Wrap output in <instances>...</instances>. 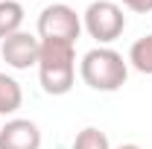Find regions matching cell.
Returning a JSON list of instances; mask_svg holds the SVG:
<instances>
[{"mask_svg": "<svg viewBox=\"0 0 152 149\" xmlns=\"http://www.w3.org/2000/svg\"><path fill=\"white\" fill-rule=\"evenodd\" d=\"M126 9H132V12H137V15H146V12H152V0H120Z\"/></svg>", "mask_w": 152, "mask_h": 149, "instance_id": "obj_11", "label": "cell"}, {"mask_svg": "<svg viewBox=\"0 0 152 149\" xmlns=\"http://www.w3.org/2000/svg\"><path fill=\"white\" fill-rule=\"evenodd\" d=\"M23 26V6L20 0H0V41L20 32Z\"/></svg>", "mask_w": 152, "mask_h": 149, "instance_id": "obj_7", "label": "cell"}, {"mask_svg": "<svg viewBox=\"0 0 152 149\" xmlns=\"http://www.w3.org/2000/svg\"><path fill=\"white\" fill-rule=\"evenodd\" d=\"M79 73H82V82L91 91L111 93V91H120L126 85V79H129V61L117 50H111V47H94V50H88L82 56Z\"/></svg>", "mask_w": 152, "mask_h": 149, "instance_id": "obj_2", "label": "cell"}, {"mask_svg": "<svg viewBox=\"0 0 152 149\" xmlns=\"http://www.w3.org/2000/svg\"><path fill=\"white\" fill-rule=\"evenodd\" d=\"M129 64H132L137 73L152 76V32L143 38H137L129 50Z\"/></svg>", "mask_w": 152, "mask_h": 149, "instance_id": "obj_9", "label": "cell"}, {"mask_svg": "<svg viewBox=\"0 0 152 149\" xmlns=\"http://www.w3.org/2000/svg\"><path fill=\"white\" fill-rule=\"evenodd\" d=\"M20 105H23V91H20L18 79L0 73V114L3 117L6 114H15Z\"/></svg>", "mask_w": 152, "mask_h": 149, "instance_id": "obj_8", "label": "cell"}, {"mask_svg": "<svg viewBox=\"0 0 152 149\" xmlns=\"http://www.w3.org/2000/svg\"><path fill=\"white\" fill-rule=\"evenodd\" d=\"M73 149H111V143H108L105 131H99L96 126H88V129H82L76 134Z\"/></svg>", "mask_w": 152, "mask_h": 149, "instance_id": "obj_10", "label": "cell"}, {"mask_svg": "<svg viewBox=\"0 0 152 149\" xmlns=\"http://www.w3.org/2000/svg\"><path fill=\"white\" fill-rule=\"evenodd\" d=\"M0 56L9 67L15 70H29L32 64H38V56H41V38L32 35V32H15L6 41H0Z\"/></svg>", "mask_w": 152, "mask_h": 149, "instance_id": "obj_5", "label": "cell"}, {"mask_svg": "<svg viewBox=\"0 0 152 149\" xmlns=\"http://www.w3.org/2000/svg\"><path fill=\"white\" fill-rule=\"evenodd\" d=\"M82 29L91 38H96L99 44H111L123 35L126 29V15H123V6L114 3V0H94L85 15H82Z\"/></svg>", "mask_w": 152, "mask_h": 149, "instance_id": "obj_3", "label": "cell"}, {"mask_svg": "<svg viewBox=\"0 0 152 149\" xmlns=\"http://www.w3.org/2000/svg\"><path fill=\"white\" fill-rule=\"evenodd\" d=\"M76 76V44L67 41H41L38 56V79L50 96H64L73 88Z\"/></svg>", "mask_w": 152, "mask_h": 149, "instance_id": "obj_1", "label": "cell"}, {"mask_svg": "<svg viewBox=\"0 0 152 149\" xmlns=\"http://www.w3.org/2000/svg\"><path fill=\"white\" fill-rule=\"evenodd\" d=\"M0 149H41V129L26 117L6 120L0 126Z\"/></svg>", "mask_w": 152, "mask_h": 149, "instance_id": "obj_6", "label": "cell"}, {"mask_svg": "<svg viewBox=\"0 0 152 149\" xmlns=\"http://www.w3.org/2000/svg\"><path fill=\"white\" fill-rule=\"evenodd\" d=\"M117 149H143V146H137V143H123V146H117Z\"/></svg>", "mask_w": 152, "mask_h": 149, "instance_id": "obj_12", "label": "cell"}, {"mask_svg": "<svg viewBox=\"0 0 152 149\" xmlns=\"http://www.w3.org/2000/svg\"><path fill=\"white\" fill-rule=\"evenodd\" d=\"M79 32H82V18L67 3H50L38 15V38L41 41H67V44H76Z\"/></svg>", "mask_w": 152, "mask_h": 149, "instance_id": "obj_4", "label": "cell"}]
</instances>
